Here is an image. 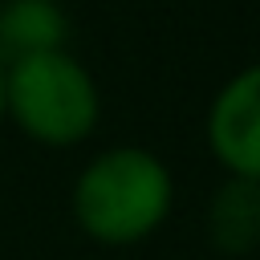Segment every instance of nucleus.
I'll use <instances>...</instances> for the list:
<instances>
[{"label":"nucleus","mask_w":260,"mask_h":260,"mask_svg":"<svg viewBox=\"0 0 260 260\" xmlns=\"http://www.w3.org/2000/svg\"><path fill=\"white\" fill-rule=\"evenodd\" d=\"M171 211L167 167L138 146H118L93 158L73 187L77 223L102 244H134Z\"/></svg>","instance_id":"f257e3e1"},{"label":"nucleus","mask_w":260,"mask_h":260,"mask_svg":"<svg viewBox=\"0 0 260 260\" xmlns=\"http://www.w3.org/2000/svg\"><path fill=\"white\" fill-rule=\"evenodd\" d=\"M4 110L24 134L49 146H73L98 126V85L69 53H41L4 69Z\"/></svg>","instance_id":"f03ea898"},{"label":"nucleus","mask_w":260,"mask_h":260,"mask_svg":"<svg viewBox=\"0 0 260 260\" xmlns=\"http://www.w3.org/2000/svg\"><path fill=\"white\" fill-rule=\"evenodd\" d=\"M207 142L236 179L260 183V65H248L215 93Z\"/></svg>","instance_id":"7ed1b4c3"},{"label":"nucleus","mask_w":260,"mask_h":260,"mask_svg":"<svg viewBox=\"0 0 260 260\" xmlns=\"http://www.w3.org/2000/svg\"><path fill=\"white\" fill-rule=\"evenodd\" d=\"M65 12L57 0H4L0 4V61L16 65L41 53H61Z\"/></svg>","instance_id":"20e7f679"},{"label":"nucleus","mask_w":260,"mask_h":260,"mask_svg":"<svg viewBox=\"0 0 260 260\" xmlns=\"http://www.w3.org/2000/svg\"><path fill=\"white\" fill-rule=\"evenodd\" d=\"M211 244L228 256H244L260 244V183L232 179L215 191L207 211Z\"/></svg>","instance_id":"39448f33"},{"label":"nucleus","mask_w":260,"mask_h":260,"mask_svg":"<svg viewBox=\"0 0 260 260\" xmlns=\"http://www.w3.org/2000/svg\"><path fill=\"white\" fill-rule=\"evenodd\" d=\"M0 114H4V65H0Z\"/></svg>","instance_id":"423d86ee"}]
</instances>
